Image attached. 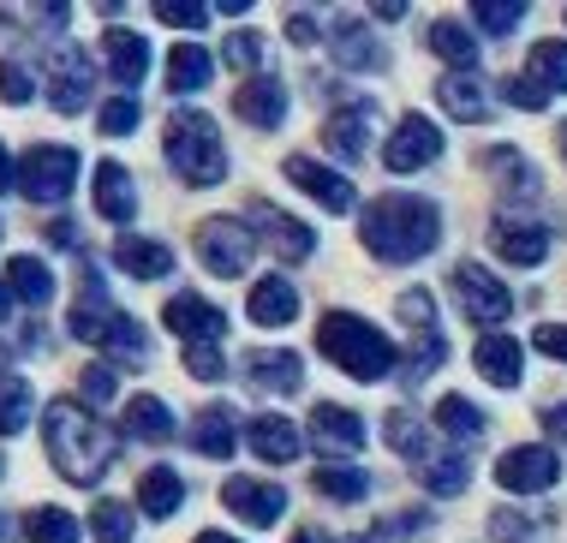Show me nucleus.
<instances>
[{
  "instance_id": "f257e3e1",
  "label": "nucleus",
  "mask_w": 567,
  "mask_h": 543,
  "mask_svg": "<svg viewBox=\"0 0 567 543\" xmlns=\"http://www.w3.org/2000/svg\"><path fill=\"white\" fill-rule=\"evenodd\" d=\"M359 239H364V252L382 257V263H419V257H431L436 239H442V209L431 197L389 192L364 209Z\"/></svg>"
},
{
  "instance_id": "f03ea898",
  "label": "nucleus",
  "mask_w": 567,
  "mask_h": 543,
  "mask_svg": "<svg viewBox=\"0 0 567 543\" xmlns=\"http://www.w3.org/2000/svg\"><path fill=\"white\" fill-rule=\"evenodd\" d=\"M42 442H49V460L60 465V478H72V484H96V478L109 472L114 448H120L114 430L102 424L84 400H54V407L42 412Z\"/></svg>"
},
{
  "instance_id": "7ed1b4c3",
  "label": "nucleus",
  "mask_w": 567,
  "mask_h": 543,
  "mask_svg": "<svg viewBox=\"0 0 567 543\" xmlns=\"http://www.w3.org/2000/svg\"><path fill=\"white\" fill-rule=\"evenodd\" d=\"M317 347H323V359L329 365H341L347 377H359V382H382L394 370V340L371 329L364 317H352V310H329L323 322H317Z\"/></svg>"
},
{
  "instance_id": "20e7f679",
  "label": "nucleus",
  "mask_w": 567,
  "mask_h": 543,
  "mask_svg": "<svg viewBox=\"0 0 567 543\" xmlns=\"http://www.w3.org/2000/svg\"><path fill=\"white\" fill-rule=\"evenodd\" d=\"M167 167H174L186 185H221L227 180V150H221V132L209 114H197V107H179L174 120H167Z\"/></svg>"
},
{
  "instance_id": "39448f33",
  "label": "nucleus",
  "mask_w": 567,
  "mask_h": 543,
  "mask_svg": "<svg viewBox=\"0 0 567 543\" xmlns=\"http://www.w3.org/2000/svg\"><path fill=\"white\" fill-rule=\"evenodd\" d=\"M72 180H79V155L66 144H37L19 162V174H12V185H19L30 204H66Z\"/></svg>"
},
{
  "instance_id": "423d86ee",
  "label": "nucleus",
  "mask_w": 567,
  "mask_h": 543,
  "mask_svg": "<svg viewBox=\"0 0 567 543\" xmlns=\"http://www.w3.org/2000/svg\"><path fill=\"white\" fill-rule=\"evenodd\" d=\"M251 252H257V233L234 222V215H209L204 227H197V257H204L209 275H221V281H234V275L251 269Z\"/></svg>"
},
{
  "instance_id": "0eeeda50",
  "label": "nucleus",
  "mask_w": 567,
  "mask_h": 543,
  "mask_svg": "<svg viewBox=\"0 0 567 543\" xmlns=\"http://www.w3.org/2000/svg\"><path fill=\"white\" fill-rule=\"evenodd\" d=\"M454 299H460V310H466L472 322H484L489 335H496V322H508V310H514V293L502 287L489 269H478V263H460L454 269Z\"/></svg>"
},
{
  "instance_id": "6e6552de",
  "label": "nucleus",
  "mask_w": 567,
  "mask_h": 543,
  "mask_svg": "<svg viewBox=\"0 0 567 543\" xmlns=\"http://www.w3.org/2000/svg\"><path fill=\"white\" fill-rule=\"evenodd\" d=\"M442 155V132L436 120L424 114H401V126L389 132V144H382V167L389 174H419V167H431Z\"/></svg>"
},
{
  "instance_id": "1a4fd4ad",
  "label": "nucleus",
  "mask_w": 567,
  "mask_h": 543,
  "mask_svg": "<svg viewBox=\"0 0 567 543\" xmlns=\"http://www.w3.org/2000/svg\"><path fill=\"white\" fill-rule=\"evenodd\" d=\"M561 478V460L549 454L544 442H526V448H508V454L496 460V484L508 495H538Z\"/></svg>"
},
{
  "instance_id": "9d476101",
  "label": "nucleus",
  "mask_w": 567,
  "mask_h": 543,
  "mask_svg": "<svg viewBox=\"0 0 567 543\" xmlns=\"http://www.w3.org/2000/svg\"><path fill=\"white\" fill-rule=\"evenodd\" d=\"M162 322L174 335H186V347H216V340L227 335V317L204 299V293H174L167 310H162Z\"/></svg>"
},
{
  "instance_id": "9b49d317",
  "label": "nucleus",
  "mask_w": 567,
  "mask_h": 543,
  "mask_svg": "<svg viewBox=\"0 0 567 543\" xmlns=\"http://www.w3.org/2000/svg\"><path fill=\"white\" fill-rule=\"evenodd\" d=\"M287 180H293L305 197H317V204H323L329 215H347L352 204H359L352 180L334 174V167H323V162H311V155H287Z\"/></svg>"
},
{
  "instance_id": "f8f14e48",
  "label": "nucleus",
  "mask_w": 567,
  "mask_h": 543,
  "mask_svg": "<svg viewBox=\"0 0 567 543\" xmlns=\"http://www.w3.org/2000/svg\"><path fill=\"white\" fill-rule=\"evenodd\" d=\"M90 90H96V66H90L79 49H60L54 72H49V107H54V114H84Z\"/></svg>"
},
{
  "instance_id": "ddd939ff",
  "label": "nucleus",
  "mask_w": 567,
  "mask_h": 543,
  "mask_svg": "<svg viewBox=\"0 0 567 543\" xmlns=\"http://www.w3.org/2000/svg\"><path fill=\"white\" fill-rule=\"evenodd\" d=\"M251 227H264L257 239H264L281 263H305V257L317 252V233L305 227V222H293L287 209H275V204H251Z\"/></svg>"
},
{
  "instance_id": "4468645a",
  "label": "nucleus",
  "mask_w": 567,
  "mask_h": 543,
  "mask_svg": "<svg viewBox=\"0 0 567 543\" xmlns=\"http://www.w3.org/2000/svg\"><path fill=\"white\" fill-rule=\"evenodd\" d=\"M489 245H496V257L514 263V269H538V263L549 257V233L538 222H519V215H496Z\"/></svg>"
},
{
  "instance_id": "2eb2a0df",
  "label": "nucleus",
  "mask_w": 567,
  "mask_h": 543,
  "mask_svg": "<svg viewBox=\"0 0 567 543\" xmlns=\"http://www.w3.org/2000/svg\"><path fill=\"white\" fill-rule=\"evenodd\" d=\"M221 502L234 508L245 525H275V520L287 514V490L281 484H264V478H227Z\"/></svg>"
},
{
  "instance_id": "dca6fc26",
  "label": "nucleus",
  "mask_w": 567,
  "mask_h": 543,
  "mask_svg": "<svg viewBox=\"0 0 567 543\" xmlns=\"http://www.w3.org/2000/svg\"><path fill=\"white\" fill-rule=\"evenodd\" d=\"M311 442L323 448V454H359L364 448V418L334 407V400H317L311 407Z\"/></svg>"
},
{
  "instance_id": "f3484780",
  "label": "nucleus",
  "mask_w": 567,
  "mask_h": 543,
  "mask_svg": "<svg viewBox=\"0 0 567 543\" xmlns=\"http://www.w3.org/2000/svg\"><path fill=\"white\" fill-rule=\"evenodd\" d=\"M245 382L269 388V395H299L305 359L287 352V347H257V352H245Z\"/></svg>"
},
{
  "instance_id": "a211bd4d",
  "label": "nucleus",
  "mask_w": 567,
  "mask_h": 543,
  "mask_svg": "<svg viewBox=\"0 0 567 543\" xmlns=\"http://www.w3.org/2000/svg\"><path fill=\"white\" fill-rule=\"evenodd\" d=\"M114 263L132 275V281H167V275H174V252H167L162 239H144V233H120Z\"/></svg>"
},
{
  "instance_id": "6ab92c4d",
  "label": "nucleus",
  "mask_w": 567,
  "mask_h": 543,
  "mask_svg": "<svg viewBox=\"0 0 567 543\" xmlns=\"http://www.w3.org/2000/svg\"><path fill=\"white\" fill-rule=\"evenodd\" d=\"M245 442H251V454L269 460V465L299 460V424H293V418H281V412H257L251 424H245Z\"/></svg>"
},
{
  "instance_id": "aec40b11",
  "label": "nucleus",
  "mask_w": 567,
  "mask_h": 543,
  "mask_svg": "<svg viewBox=\"0 0 567 543\" xmlns=\"http://www.w3.org/2000/svg\"><path fill=\"white\" fill-rule=\"evenodd\" d=\"M257 329H281V322L299 317V287L287 281V275H264V281H251V299H245Z\"/></svg>"
},
{
  "instance_id": "412c9836",
  "label": "nucleus",
  "mask_w": 567,
  "mask_h": 543,
  "mask_svg": "<svg viewBox=\"0 0 567 543\" xmlns=\"http://www.w3.org/2000/svg\"><path fill=\"white\" fill-rule=\"evenodd\" d=\"M239 107V120H251L257 132H275L287 120V90H281V78H245V90L234 96Z\"/></svg>"
},
{
  "instance_id": "4be33fe9",
  "label": "nucleus",
  "mask_w": 567,
  "mask_h": 543,
  "mask_svg": "<svg viewBox=\"0 0 567 543\" xmlns=\"http://www.w3.org/2000/svg\"><path fill=\"white\" fill-rule=\"evenodd\" d=\"M472 365H478V377H484V382L514 388V382H519V370H526V352H519V340H514V335H484L478 347H472Z\"/></svg>"
},
{
  "instance_id": "5701e85b",
  "label": "nucleus",
  "mask_w": 567,
  "mask_h": 543,
  "mask_svg": "<svg viewBox=\"0 0 567 543\" xmlns=\"http://www.w3.org/2000/svg\"><path fill=\"white\" fill-rule=\"evenodd\" d=\"M329 49H334V60H341L347 72H377V66H389V54L377 49V37H371L359 19H347V12L334 19V42H329Z\"/></svg>"
},
{
  "instance_id": "b1692460",
  "label": "nucleus",
  "mask_w": 567,
  "mask_h": 543,
  "mask_svg": "<svg viewBox=\"0 0 567 543\" xmlns=\"http://www.w3.org/2000/svg\"><path fill=\"white\" fill-rule=\"evenodd\" d=\"M96 215L114 227H126L137 215V192H132V174L120 162H96Z\"/></svg>"
},
{
  "instance_id": "393cba45",
  "label": "nucleus",
  "mask_w": 567,
  "mask_h": 543,
  "mask_svg": "<svg viewBox=\"0 0 567 543\" xmlns=\"http://www.w3.org/2000/svg\"><path fill=\"white\" fill-rule=\"evenodd\" d=\"M102 60H109L114 84L132 90V84H144V72H150V42L132 37V30H109V37H102Z\"/></svg>"
},
{
  "instance_id": "a878e982",
  "label": "nucleus",
  "mask_w": 567,
  "mask_h": 543,
  "mask_svg": "<svg viewBox=\"0 0 567 543\" xmlns=\"http://www.w3.org/2000/svg\"><path fill=\"white\" fill-rule=\"evenodd\" d=\"M192 448L209 454V460H227L239 448V412L234 407H204L197 424H192Z\"/></svg>"
},
{
  "instance_id": "bb28decb",
  "label": "nucleus",
  "mask_w": 567,
  "mask_h": 543,
  "mask_svg": "<svg viewBox=\"0 0 567 543\" xmlns=\"http://www.w3.org/2000/svg\"><path fill=\"white\" fill-rule=\"evenodd\" d=\"M371 102H352V107H341V114H329V126H323V144L334 150V155H347V162H359L364 150V137H371Z\"/></svg>"
},
{
  "instance_id": "cd10ccee",
  "label": "nucleus",
  "mask_w": 567,
  "mask_h": 543,
  "mask_svg": "<svg viewBox=\"0 0 567 543\" xmlns=\"http://www.w3.org/2000/svg\"><path fill=\"white\" fill-rule=\"evenodd\" d=\"M179 502H186V484H179V472H174V465H150V472L137 478V508H144L150 520L179 514Z\"/></svg>"
},
{
  "instance_id": "c85d7f7f",
  "label": "nucleus",
  "mask_w": 567,
  "mask_h": 543,
  "mask_svg": "<svg viewBox=\"0 0 567 543\" xmlns=\"http://www.w3.org/2000/svg\"><path fill=\"white\" fill-rule=\"evenodd\" d=\"M209 72H216V60L204 54V42H174V54H167V90H174V96L204 90Z\"/></svg>"
},
{
  "instance_id": "c756f323",
  "label": "nucleus",
  "mask_w": 567,
  "mask_h": 543,
  "mask_svg": "<svg viewBox=\"0 0 567 543\" xmlns=\"http://www.w3.org/2000/svg\"><path fill=\"white\" fill-rule=\"evenodd\" d=\"M120 424H126L137 442H174V412H167V400H156V395H132Z\"/></svg>"
},
{
  "instance_id": "7c9ffc66",
  "label": "nucleus",
  "mask_w": 567,
  "mask_h": 543,
  "mask_svg": "<svg viewBox=\"0 0 567 543\" xmlns=\"http://www.w3.org/2000/svg\"><path fill=\"white\" fill-rule=\"evenodd\" d=\"M0 281H7V293H12V299H24V305H49L54 299V275H49V263H42V257H12Z\"/></svg>"
},
{
  "instance_id": "2f4dec72",
  "label": "nucleus",
  "mask_w": 567,
  "mask_h": 543,
  "mask_svg": "<svg viewBox=\"0 0 567 543\" xmlns=\"http://www.w3.org/2000/svg\"><path fill=\"white\" fill-rule=\"evenodd\" d=\"M436 102L449 107L454 120H484V114H489V96H484V84H478L472 72H449V78H442V84H436Z\"/></svg>"
},
{
  "instance_id": "473e14b6",
  "label": "nucleus",
  "mask_w": 567,
  "mask_h": 543,
  "mask_svg": "<svg viewBox=\"0 0 567 543\" xmlns=\"http://www.w3.org/2000/svg\"><path fill=\"white\" fill-rule=\"evenodd\" d=\"M526 84L544 90V96L567 90V42H561V37H549V42H538V49H532V60H526Z\"/></svg>"
},
{
  "instance_id": "72a5a7b5",
  "label": "nucleus",
  "mask_w": 567,
  "mask_h": 543,
  "mask_svg": "<svg viewBox=\"0 0 567 543\" xmlns=\"http://www.w3.org/2000/svg\"><path fill=\"white\" fill-rule=\"evenodd\" d=\"M431 49L449 60L454 72H472V66H478V42H472V30L460 24V19H436V24H431Z\"/></svg>"
},
{
  "instance_id": "f704fd0d",
  "label": "nucleus",
  "mask_w": 567,
  "mask_h": 543,
  "mask_svg": "<svg viewBox=\"0 0 567 543\" xmlns=\"http://www.w3.org/2000/svg\"><path fill=\"white\" fill-rule=\"evenodd\" d=\"M311 484H317V495H329V502H364V490H371V472L329 460V465H317Z\"/></svg>"
},
{
  "instance_id": "c9c22d12",
  "label": "nucleus",
  "mask_w": 567,
  "mask_h": 543,
  "mask_svg": "<svg viewBox=\"0 0 567 543\" xmlns=\"http://www.w3.org/2000/svg\"><path fill=\"white\" fill-rule=\"evenodd\" d=\"M436 424H442V437H454V442H478L484 437V412L472 407L466 395H442L436 400Z\"/></svg>"
},
{
  "instance_id": "e433bc0d",
  "label": "nucleus",
  "mask_w": 567,
  "mask_h": 543,
  "mask_svg": "<svg viewBox=\"0 0 567 543\" xmlns=\"http://www.w3.org/2000/svg\"><path fill=\"white\" fill-rule=\"evenodd\" d=\"M382 442H389L394 454H406V460L431 454V437H424V424L412 412H389V418H382Z\"/></svg>"
},
{
  "instance_id": "4c0bfd02",
  "label": "nucleus",
  "mask_w": 567,
  "mask_h": 543,
  "mask_svg": "<svg viewBox=\"0 0 567 543\" xmlns=\"http://www.w3.org/2000/svg\"><path fill=\"white\" fill-rule=\"evenodd\" d=\"M132 508L114 502V495H102L96 508H90V532H96V543H132Z\"/></svg>"
},
{
  "instance_id": "58836bf2",
  "label": "nucleus",
  "mask_w": 567,
  "mask_h": 543,
  "mask_svg": "<svg viewBox=\"0 0 567 543\" xmlns=\"http://www.w3.org/2000/svg\"><path fill=\"white\" fill-rule=\"evenodd\" d=\"M24 537L30 543H79V520H72L66 508H37V514L24 520Z\"/></svg>"
},
{
  "instance_id": "ea45409f",
  "label": "nucleus",
  "mask_w": 567,
  "mask_h": 543,
  "mask_svg": "<svg viewBox=\"0 0 567 543\" xmlns=\"http://www.w3.org/2000/svg\"><path fill=\"white\" fill-rule=\"evenodd\" d=\"M96 347H114V352H126V359H144V329L126 317V310H109V322H102V340Z\"/></svg>"
},
{
  "instance_id": "a19ab883",
  "label": "nucleus",
  "mask_w": 567,
  "mask_h": 543,
  "mask_svg": "<svg viewBox=\"0 0 567 543\" xmlns=\"http://www.w3.org/2000/svg\"><path fill=\"white\" fill-rule=\"evenodd\" d=\"M424 490H431V495H460V490H466L472 484V472H466V460H424Z\"/></svg>"
},
{
  "instance_id": "79ce46f5",
  "label": "nucleus",
  "mask_w": 567,
  "mask_h": 543,
  "mask_svg": "<svg viewBox=\"0 0 567 543\" xmlns=\"http://www.w3.org/2000/svg\"><path fill=\"white\" fill-rule=\"evenodd\" d=\"M30 424V388L24 382H0V437H19V430Z\"/></svg>"
},
{
  "instance_id": "37998d69",
  "label": "nucleus",
  "mask_w": 567,
  "mask_h": 543,
  "mask_svg": "<svg viewBox=\"0 0 567 543\" xmlns=\"http://www.w3.org/2000/svg\"><path fill=\"white\" fill-rule=\"evenodd\" d=\"M472 19H478L489 37H508V30L526 19V7H519V0H478V7H472Z\"/></svg>"
},
{
  "instance_id": "c03bdc74",
  "label": "nucleus",
  "mask_w": 567,
  "mask_h": 543,
  "mask_svg": "<svg viewBox=\"0 0 567 543\" xmlns=\"http://www.w3.org/2000/svg\"><path fill=\"white\" fill-rule=\"evenodd\" d=\"M137 120H144V107H137V96H109L102 102V114H96V126L109 132V137H126Z\"/></svg>"
},
{
  "instance_id": "a18cd8bd",
  "label": "nucleus",
  "mask_w": 567,
  "mask_h": 543,
  "mask_svg": "<svg viewBox=\"0 0 567 543\" xmlns=\"http://www.w3.org/2000/svg\"><path fill=\"white\" fill-rule=\"evenodd\" d=\"M114 395H120V370H114V365H90V370H84V395H79V400H84L90 412H96V407H109Z\"/></svg>"
},
{
  "instance_id": "49530a36",
  "label": "nucleus",
  "mask_w": 567,
  "mask_h": 543,
  "mask_svg": "<svg viewBox=\"0 0 567 543\" xmlns=\"http://www.w3.org/2000/svg\"><path fill=\"white\" fill-rule=\"evenodd\" d=\"M227 66L257 72L264 66V37H257V30H234V37H227Z\"/></svg>"
},
{
  "instance_id": "de8ad7c7",
  "label": "nucleus",
  "mask_w": 567,
  "mask_h": 543,
  "mask_svg": "<svg viewBox=\"0 0 567 543\" xmlns=\"http://www.w3.org/2000/svg\"><path fill=\"white\" fill-rule=\"evenodd\" d=\"M156 19L162 24H179V30H204L209 24V7H197V0H162Z\"/></svg>"
},
{
  "instance_id": "09e8293b",
  "label": "nucleus",
  "mask_w": 567,
  "mask_h": 543,
  "mask_svg": "<svg viewBox=\"0 0 567 543\" xmlns=\"http://www.w3.org/2000/svg\"><path fill=\"white\" fill-rule=\"evenodd\" d=\"M0 102H30V72L19 66V60H0Z\"/></svg>"
},
{
  "instance_id": "8fccbe9b",
  "label": "nucleus",
  "mask_w": 567,
  "mask_h": 543,
  "mask_svg": "<svg viewBox=\"0 0 567 543\" xmlns=\"http://www.w3.org/2000/svg\"><path fill=\"white\" fill-rule=\"evenodd\" d=\"M489 532H496L502 543H526L532 537V520L514 514V508H496V514H489Z\"/></svg>"
},
{
  "instance_id": "3c124183",
  "label": "nucleus",
  "mask_w": 567,
  "mask_h": 543,
  "mask_svg": "<svg viewBox=\"0 0 567 543\" xmlns=\"http://www.w3.org/2000/svg\"><path fill=\"white\" fill-rule=\"evenodd\" d=\"M186 370L197 382H216L221 377V352L216 347H186Z\"/></svg>"
},
{
  "instance_id": "603ef678",
  "label": "nucleus",
  "mask_w": 567,
  "mask_h": 543,
  "mask_svg": "<svg viewBox=\"0 0 567 543\" xmlns=\"http://www.w3.org/2000/svg\"><path fill=\"white\" fill-rule=\"evenodd\" d=\"M502 90H508V102H514V107H532V114H538V107H549V96H544V90H532L526 78H508Z\"/></svg>"
},
{
  "instance_id": "864d4df0",
  "label": "nucleus",
  "mask_w": 567,
  "mask_h": 543,
  "mask_svg": "<svg viewBox=\"0 0 567 543\" xmlns=\"http://www.w3.org/2000/svg\"><path fill=\"white\" fill-rule=\"evenodd\" d=\"M538 352H544V359H567V322H544V329H538Z\"/></svg>"
},
{
  "instance_id": "5fc2aeb1",
  "label": "nucleus",
  "mask_w": 567,
  "mask_h": 543,
  "mask_svg": "<svg viewBox=\"0 0 567 543\" xmlns=\"http://www.w3.org/2000/svg\"><path fill=\"white\" fill-rule=\"evenodd\" d=\"M287 37L299 42V49H311V37H317V24L305 19V12H293V19H287Z\"/></svg>"
},
{
  "instance_id": "6e6d98bb",
  "label": "nucleus",
  "mask_w": 567,
  "mask_h": 543,
  "mask_svg": "<svg viewBox=\"0 0 567 543\" xmlns=\"http://www.w3.org/2000/svg\"><path fill=\"white\" fill-rule=\"evenodd\" d=\"M49 245H79V227H72V222H49Z\"/></svg>"
},
{
  "instance_id": "4d7b16f0",
  "label": "nucleus",
  "mask_w": 567,
  "mask_h": 543,
  "mask_svg": "<svg viewBox=\"0 0 567 543\" xmlns=\"http://www.w3.org/2000/svg\"><path fill=\"white\" fill-rule=\"evenodd\" d=\"M544 424H549V430H556V437L567 442V407H549V418H544Z\"/></svg>"
},
{
  "instance_id": "13d9d810",
  "label": "nucleus",
  "mask_w": 567,
  "mask_h": 543,
  "mask_svg": "<svg viewBox=\"0 0 567 543\" xmlns=\"http://www.w3.org/2000/svg\"><path fill=\"white\" fill-rule=\"evenodd\" d=\"M12 174H19V167H12V155L0 150V192H12Z\"/></svg>"
},
{
  "instance_id": "bf43d9fd",
  "label": "nucleus",
  "mask_w": 567,
  "mask_h": 543,
  "mask_svg": "<svg viewBox=\"0 0 567 543\" xmlns=\"http://www.w3.org/2000/svg\"><path fill=\"white\" fill-rule=\"evenodd\" d=\"M197 543H239V537H227V532H204Z\"/></svg>"
},
{
  "instance_id": "052dcab7",
  "label": "nucleus",
  "mask_w": 567,
  "mask_h": 543,
  "mask_svg": "<svg viewBox=\"0 0 567 543\" xmlns=\"http://www.w3.org/2000/svg\"><path fill=\"white\" fill-rule=\"evenodd\" d=\"M7 310H12V293H7V281H0V317H7Z\"/></svg>"
},
{
  "instance_id": "680f3d73",
  "label": "nucleus",
  "mask_w": 567,
  "mask_h": 543,
  "mask_svg": "<svg viewBox=\"0 0 567 543\" xmlns=\"http://www.w3.org/2000/svg\"><path fill=\"white\" fill-rule=\"evenodd\" d=\"M293 543H329V537H323V532H299Z\"/></svg>"
},
{
  "instance_id": "e2e57ef3",
  "label": "nucleus",
  "mask_w": 567,
  "mask_h": 543,
  "mask_svg": "<svg viewBox=\"0 0 567 543\" xmlns=\"http://www.w3.org/2000/svg\"><path fill=\"white\" fill-rule=\"evenodd\" d=\"M7 370H12V352H7V347H0V377H7Z\"/></svg>"
},
{
  "instance_id": "0e129e2a",
  "label": "nucleus",
  "mask_w": 567,
  "mask_h": 543,
  "mask_svg": "<svg viewBox=\"0 0 567 543\" xmlns=\"http://www.w3.org/2000/svg\"><path fill=\"white\" fill-rule=\"evenodd\" d=\"M0 543H12V525H7V514H0Z\"/></svg>"
},
{
  "instance_id": "69168bd1",
  "label": "nucleus",
  "mask_w": 567,
  "mask_h": 543,
  "mask_svg": "<svg viewBox=\"0 0 567 543\" xmlns=\"http://www.w3.org/2000/svg\"><path fill=\"white\" fill-rule=\"evenodd\" d=\"M561 144H567V126H561Z\"/></svg>"
}]
</instances>
